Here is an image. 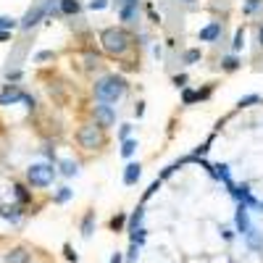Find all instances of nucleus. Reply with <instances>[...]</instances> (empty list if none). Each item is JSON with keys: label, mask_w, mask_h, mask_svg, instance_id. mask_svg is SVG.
Masks as SVG:
<instances>
[{"label": "nucleus", "mask_w": 263, "mask_h": 263, "mask_svg": "<svg viewBox=\"0 0 263 263\" xmlns=\"http://www.w3.org/2000/svg\"><path fill=\"white\" fill-rule=\"evenodd\" d=\"M258 103H263L260 95H245V98H239V100H237V108L242 111V108H253V105H258Z\"/></svg>", "instance_id": "cd10ccee"}, {"label": "nucleus", "mask_w": 263, "mask_h": 263, "mask_svg": "<svg viewBox=\"0 0 263 263\" xmlns=\"http://www.w3.org/2000/svg\"><path fill=\"white\" fill-rule=\"evenodd\" d=\"M147 13H150V21H153V24H161V16L156 13V8H153L150 3H147Z\"/></svg>", "instance_id": "ea45409f"}, {"label": "nucleus", "mask_w": 263, "mask_h": 263, "mask_svg": "<svg viewBox=\"0 0 263 263\" xmlns=\"http://www.w3.org/2000/svg\"><path fill=\"white\" fill-rule=\"evenodd\" d=\"M258 42H260V48H263V27L258 29Z\"/></svg>", "instance_id": "c03bdc74"}, {"label": "nucleus", "mask_w": 263, "mask_h": 263, "mask_svg": "<svg viewBox=\"0 0 263 263\" xmlns=\"http://www.w3.org/2000/svg\"><path fill=\"white\" fill-rule=\"evenodd\" d=\"M108 263H124V255H121V253L116 250V253L111 255V260H108Z\"/></svg>", "instance_id": "79ce46f5"}, {"label": "nucleus", "mask_w": 263, "mask_h": 263, "mask_svg": "<svg viewBox=\"0 0 263 263\" xmlns=\"http://www.w3.org/2000/svg\"><path fill=\"white\" fill-rule=\"evenodd\" d=\"M137 147H140V142H137V137H129V140H124L121 142V158H126V161H132L135 158V153H137Z\"/></svg>", "instance_id": "aec40b11"}, {"label": "nucleus", "mask_w": 263, "mask_h": 263, "mask_svg": "<svg viewBox=\"0 0 263 263\" xmlns=\"http://www.w3.org/2000/svg\"><path fill=\"white\" fill-rule=\"evenodd\" d=\"M71 197H74V190L63 184V187H58V192H55V197H53V200H55V205H66V203L71 200Z\"/></svg>", "instance_id": "393cba45"}, {"label": "nucleus", "mask_w": 263, "mask_h": 263, "mask_svg": "<svg viewBox=\"0 0 263 263\" xmlns=\"http://www.w3.org/2000/svg\"><path fill=\"white\" fill-rule=\"evenodd\" d=\"M87 8H90L92 13L105 11V8H111V0H90V3H87Z\"/></svg>", "instance_id": "7c9ffc66"}, {"label": "nucleus", "mask_w": 263, "mask_h": 263, "mask_svg": "<svg viewBox=\"0 0 263 263\" xmlns=\"http://www.w3.org/2000/svg\"><path fill=\"white\" fill-rule=\"evenodd\" d=\"M263 8V0H242V13L245 16H253Z\"/></svg>", "instance_id": "bb28decb"}, {"label": "nucleus", "mask_w": 263, "mask_h": 263, "mask_svg": "<svg viewBox=\"0 0 263 263\" xmlns=\"http://www.w3.org/2000/svg\"><path fill=\"white\" fill-rule=\"evenodd\" d=\"M182 3H184V6H195V0H182Z\"/></svg>", "instance_id": "49530a36"}, {"label": "nucleus", "mask_w": 263, "mask_h": 263, "mask_svg": "<svg viewBox=\"0 0 263 263\" xmlns=\"http://www.w3.org/2000/svg\"><path fill=\"white\" fill-rule=\"evenodd\" d=\"M13 195H16V203L18 205H27L32 200V192L24 187V184H13Z\"/></svg>", "instance_id": "b1692460"}, {"label": "nucleus", "mask_w": 263, "mask_h": 263, "mask_svg": "<svg viewBox=\"0 0 263 263\" xmlns=\"http://www.w3.org/2000/svg\"><path fill=\"white\" fill-rule=\"evenodd\" d=\"M126 92H129V79H126L124 74H116V71L100 74V77L92 82V98H95L98 103H111V105H116Z\"/></svg>", "instance_id": "f03ea898"}, {"label": "nucleus", "mask_w": 263, "mask_h": 263, "mask_svg": "<svg viewBox=\"0 0 263 263\" xmlns=\"http://www.w3.org/2000/svg\"><path fill=\"white\" fill-rule=\"evenodd\" d=\"M61 16H79L82 13V0H58Z\"/></svg>", "instance_id": "a211bd4d"}, {"label": "nucleus", "mask_w": 263, "mask_h": 263, "mask_svg": "<svg viewBox=\"0 0 263 263\" xmlns=\"http://www.w3.org/2000/svg\"><path fill=\"white\" fill-rule=\"evenodd\" d=\"M42 18H48V3H45V0H40L34 8H29L24 13V18H18V29L21 32H32Z\"/></svg>", "instance_id": "0eeeda50"}, {"label": "nucleus", "mask_w": 263, "mask_h": 263, "mask_svg": "<svg viewBox=\"0 0 263 263\" xmlns=\"http://www.w3.org/2000/svg\"><path fill=\"white\" fill-rule=\"evenodd\" d=\"M0 216H3L6 221H11V224H18L21 216H24V205H18V203H13V205H0Z\"/></svg>", "instance_id": "4468645a"}, {"label": "nucleus", "mask_w": 263, "mask_h": 263, "mask_svg": "<svg viewBox=\"0 0 263 263\" xmlns=\"http://www.w3.org/2000/svg\"><path fill=\"white\" fill-rule=\"evenodd\" d=\"M98 42H100V53L108 58H116V61H124L132 53V48H135V37L121 24L103 27L98 34Z\"/></svg>", "instance_id": "f257e3e1"}, {"label": "nucleus", "mask_w": 263, "mask_h": 263, "mask_svg": "<svg viewBox=\"0 0 263 263\" xmlns=\"http://www.w3.org/2000/svg\"><path fill=\"white\" fill-rule=\"evenodd\" d=\"M245 48V27H237L234 37H232V53H239Z\"/></svg>", "instance_id": "a878e982"}, {"label": "nucleus", "mask_w": 263, "mask_h": 263, "mask_svg": "<svg viewBox=\"0 0 263 263\" xmlns=\"http://www.w3.org/2000/svg\"><path fill=\"white\" fill-rule=\"evenodd\" d=\"M132 129H135V126H132L129 121L119 124V135H116V137H119V142H124V140H129V137H132Z\"/></svg>", "instance_id": "2f4dec72"}, {"label": "nucleus", "mask_w": 263, "mask_h": 263, "mask_svg": "<svg viewBox=\"0 0 263 263\" xmlns=\"http://www.w3.org/2000/svg\"><path fill=\"white\" fill-rule=\"evenodd\" d=\"M45 61H55V53L53 50H40L34 55V63H45Z\"/></svg>", "instance_id": "c9c22d12"}, {"label": "nucleus", "mask_w": 263, "mask_h": 263, "mask_svg": "<svg viewBox=\"0 0 263 263\" xmlns=\"http://www.w3.org/2000/svg\"><path fill=\"white\" fill-rule=\"evenodd\" d=\"M195 103H197V90L184 87V90H182V105H195Z\"/></svg>", "instance_id": "c85d7f7f"}, {"label": "nucleus", "mask_w": 263, "mask_h": 263, "mask_svg": "<svg viewBox=\"0 0 263 263\" xmlns=\"http://www.w3.org/2000/svg\"><path fill=\"white\" fill-rule=\"evenodd\" d=\"M142 218H145V203H142V205H137V208H135V213L129 216V221H126V232L132 234V232L142 229V227H140V224H142Z\"/></svg>", "instance_id": "6ab92c4d"}, {"label": "nucleus", "mask_w": 263, "mask_h": 263, "mask_svg": "<svg viewBox=\"0 0 263 263\" xmlns=\"http://www.w3.org/2000/svg\"><path fill=\"white\" fill-rule=\"evenodd\" d=\"M140 248H142V245H137V242H129V253H126V260H129V263L140 255Z\"/></svg>", "instance_id": "e433bc0d"}, {"label": "nucleus", "mask_w": 263, "mask_h": 263, "mask_svg": "<svg viewBox=\"0 0 263 263\" xmlns=\"http://www.w3.org/2000/svg\"><path fill=\"white\" fill-rule=\"evenodd\" d=\"M27 92L21 90L18 84H3V90H0V105L8 108V105H16V103H24Z\"/></svg>", "instance_id": "1a4fd4ad"}, {"label": "nucleus", "mask_w": 263, "mask_h": 263, "mask_svg": "<svg viewBox=\"0 0 263 263\" xmlns=\"http://www.w3.org/2000/svg\"><path fill=\"white\" fill-rule=\"evenodd\" d=\"M90 121H95L98 126H103L105 132L111 129L114 124H116V105H111V103H92L90 105Z\"/></svg>", "instance_id": "39448f33"}, {"label": "nucleus", "mask_w": 263, "mask_h": 263, "mask_svg": "<svg viewBox=\"0 0 263 263\" xmlns=\"http://www.w3.org/2000/svg\"><path fill=\"white\" fill-rule=\"evenodd\" d=\"M213 90L216 87L213 84H205L203 90H197V103H203V100H211V95H213Z\"/></svg>", "instance_id": "72a5a7b5"}, {"label": "nucleus", "mask_w": 263, "mask_h": 263, "mask_svg": "<svg viewBox=\"0 0 263 263\" xmlns=\"http://www.w3.org/2000/svg\"><path fill=\"white\" fill-rule=\"evenodd\" d=\"M140 177H142V166H140V161H129V163L124 166V174H121L124 187H135V184L140 182Z\"/></svg>", "instance_id": "9b49d317"}, {"label": "nucleus", "mask_w": 263, "mask_h": 263, "mask_svg": "<svg viewBox=\"0 0 263 263\" xmlns=\"http://www.w3.org/2000/svg\"><path fill=\"white\" fill-rule=\"evenodd\" d=\"M187 82H190V77H187L184 71H182V74H174V77H171V84L177 87V90H184V87H187Z\"/></svg>", "instance_id": "473e14b6"}, {"label": "nucleus", "mask_w": 263, "mask_h": 263, "mask_svg": "<svg viewBox=\"0 0 263 263\" xmlns=\"http://www.w3.org/2000/svg\"><path fill=\"white\" fill-rule=\"evenodd\" d=\"M135 116H137V119L145 116V100H137V103H135Z\"/></svg>", "instance_id": "58836bf2"}, {"label": "nucleus", "mask_w": 263, "mask_h": 263, "mask_svg": "<svg viewBox=\"0 0 263 263\" xmlns=\"http://www.w3.org/2000/svg\"><path fill=\"white\" fill-rule=\"evenodd\" d=\"M158 190H161V179H156V182H153V184H150V187L145 190V195H142V203H147V200H150V197L156 195Z\"/></svg>", "instance_id": "f704fd0d"}, {"label": "nucleus", "mask_w": 263, "mask_h": 263, "mask_svg": "<svg viewBox=\"0 0 263 263\" xmlns=\"http://www.w3.org/2000/svg\"><path fill=\"white\" fill-rule=\"evenodd\" d=\"M74 140H77V147L84 153H100L108 145V132L103 126H98L95 121H84V124H79Z\"/></svg>", "instance_id": "7ed1b4c3"}, {"label": "nucleus", "mask_w": 263, "mask_h": 263, "mask_svg": "<svg viewBox=\"0 0 263 263\" xmlns=\"http://www.w3.org/2000/svg\"><path fill=\"white\" fill-rule=\"evenodd\" d=\"M95 224H98V216H95V211H87V213L82 216V224H79V232H82V237H84V239H90V237H92Z\"/></svg>", "instance_id": "2eb2a0df"}, {"label": "nucleus", "mask_w": 263, "mask_h": 263, "mask_svg": "<svg viewBox=\"0 0 263 263\" xmlns=\"http://www.w3.org/2000/svg\"><path fill=\"white\" fill-rule=\"evenodd\" d=\"M0 29H6V32H13V29H18V18H11V16H0Z\"/></svg>", "instance_id": "c756f323"}, {"label": "nucleus", "mask_w": 263, "mask_h": 263, "mask_svg": "<svg viewBox=\"0 0 263 263\" xmlns=\"http://www.w3.org/2000/svg\"><path fill=\"white\" fill-rule=\"evenodd\" d=\"M100 66H103V58H100V53H95V50H90V53H87V55H84V69H87V71H90V74H92V71H98V69H100Z\"/></svg>", "instance_id": "412c9836"}, {"label": "nucleus", "mask_w": 263, "mask_h": 263, "mask_svg": "<svg viewBox=\"0 0 263 263\" xmlns=\"http://www.w3.org/2000/svg\"><path fill=\"white\" fill-rule=\"evenodd\" d=\"M55 177H58V168H55V163H50V161H37V163H32V166L27 168V184L34 187V190L50 187V184L55 182Z\"/></svg>", "instance_id": "20e7f679"}, {"label": "nucleus", "mask_w": 263, "mask_h": 263, "mask_svg": "<svg viewBox=\"0 0 263 263\" xmlns=\"http://www.w3.org/2000/svg\"><path fill=\"white\" fill-rule=\"evenodd\" d=\"M63 253H66V260H71V263L79 260V255H77V250H74L71 245H63Z\"/></svg>", "instance_id": "4c0bfd02"}, {"label": "nucleus", "mask_w": 263, "mask_h": 263, "mask_svg": "<svg viewBox=\"0 0 263 263\" xmlns=\"http://www.w3.org/2000/svg\"><path fill=\"white\" fill-rule=\"evenodd\" d=\"M55 168H58L61 177H66V179H71V177H77V174H79V163L71 161V158H61L55 163Z\"/></svg>", "instance_id": "dca6fc26"}, {"label": "nucleus", "mask_w": 263, "mask_h": 263, "mask_svg": "<svg viewBox=\"0 0 263 263\" xmlns=\"http://www.w3.org/2000/svg\"><path fill=\"white\" fill-rule=\"evenodd\" d=\"M221 237L227 239V242H232V239H234V229H229V227H221Z\"/></svg>", "instance_id": "a19ab883"}, {"label": "nucleus", "mask_w": 263, "mask_h": 263, "mask_svg": "<svg viewBox=\"0 0 263 263\" xmlns=\"http://www.w3.org/2000/svg\"><path fill=\"white\" fill-rule=\"evenodd\" d=\"M11 34H13V32H6V29H0V42H6V40H11Z\"/></svg>", "instance_id": "37998d69"}, {"label": "nucleus", "mask_w": 263, "mask_h": 263, "mask_svg": "<svg viewBox=\"0 0 263 263\" xmlns=\"http://www.w3.org/2000/svg\"><path fill=\"white\" fill-rule=\"evenodd\" d=\"M29 258H32V253L27 248H13V250H8L3 255L6 263H29Z\"/></svg>", "instance_id": "f3484780"}, {"label": "nucleus", "mask_w": 263, "mask_h": 263, "mask_svg": "<svg viewBox=\"0 0 263 263\" xmlns=\"http://www.w3.org/2000/svg\"><path fill=\"white\" fill-rule=\"evenodd\" d=\"M255 211H258V213H263V200H258V205H255Z\"/></svg>", "instance_id": "a18cd8bd"}, {"label": "nucleus", "mask_w": 263, "mask_h": 263, "mask_svg": "<svg viewBox=\"0 0 263 263\" xmlns=\"http://www.w3.org/2000/svg\"><path fill=\"white\" fill-rule=\"evenodd\" d=\"M213 168H216V179H218V182H221V184H224V187H227V190L232 192V190H234V179H232V166H229V163H216Z\"/></svg>", "instance_id": "f8f14e48"}, {"label": "nucleus", "mask_w": 263, "mask_h": 263, "mask_svg": "<svg viewBox=\"0 0 263 263\" xmlns=\"http://www.w3.org/2000/svg\"><path fill=\"white\" fill-rule=\"evenodd\" d=\"M221 32H224V21L213 18V21H208L200 32H197V42H216L218 37H221Z\"/></svg>", "instance_id": "9d476101"}, {"label": "nucleus", "mask_w": 263, "mask_h": 263, "mask_svg": "<svg viewBox=\"0 0 263 263\" xmlns=\"http://www.w3.org/2000/svg\"><path fill=\"white\" fill-rule=\"evenodd\" d=\"M253 229V221H250V208L242 205V203H237V211H234V232L239 237H248Z\"/></svg>", "instance_id": "6e6552de"}, {"label": "nucleus", "mask_w": 263, "mask_h": 263, "mask_svg": "<svg viewBox=\"0 0 263 263\" xmlns=\"http://www.w3.org/2000/svg\"><path fill=\"white\" fill-rule=\"evenodd\" d=\"M126 221H129V216H126V213H116L111 221H108V227H111L114 234H119V232H126Z\"/></svg>", "instance_id": "4be33fe9"}, {"label": "nucleus", "mask_w": 263, "mask_h": 263, "mask_svg": "<svg viewBox=\"0 0 263 263\" xmlns=\"http://www.w3.org/2000/svg\"><path fill=\"white\" fill-rule=\"evenodd\" d=\"M200 61H203V50L200 48H190V50L182 53V63H187V66H195V63H200Z\"/></svg>", "instance_id": "5701e85b"}, {"label": "nucleus", "mask_w": 263, "mask_h": 263, "mask_svg": "<svg viewBox=\"0 0 263 263\" xmlns=\"http://www.w3.org/2000/svg\"><path fill=\"white\" fill-rule=\"evenodd\" d=\"M121 27H132L140 18V0H114Z\"/></svg>", "instance_id": "423d86ee"}, {"label": "nucleus", "mask_w": 263, "mask_h": 263, "mask_svg": "<svg viewBox=\"0 0 263 263\" xmlns=\"http://www.w3.org/2000/svg\"><path fill=\"white\" fill-rule=\"evenodd\" d=\"M218 66H221L224 74H234V71L242 69V58H239L237 53H229V55H224L221 61H218Z\"/></svg>", "instance_id": "ddd939ff"}]
</instances>
